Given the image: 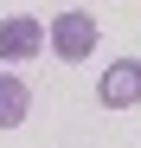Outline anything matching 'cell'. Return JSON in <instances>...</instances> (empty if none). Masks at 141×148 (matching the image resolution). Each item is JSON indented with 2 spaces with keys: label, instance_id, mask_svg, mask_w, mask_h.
Returning <instances> with one entry per match:
<instances>
[{
  "label": "cell",
  "instance_id": "obj_1",
  "mask_svg": "<svg viewBox=\"0 0 141 148\" xmlns=\"http://www.w3.org/2000/svg\"><path fill=\"white\" fill-rule=\"evenodd\" d=\"M45 45H52L64 64H77V58L96 52V19H90V13H58L52 32H45Z\"/></svg>",
  "mask_w": 141,
  "mask_h": 148
},
{
  "label": "cell",
  "instance_id": "obj_2",
  "mask_svg": "<svg viewBox=\"0 0 141 148\" xmlns=\"http://www.w3.org/2000/svg\"><path fill=\"white\" fill-rule=\"evenodd\" d=\"M96 97H103L109 110H135V103H141V58H115V64L103 71Z\"/></svg>",
  "mask_w": 141,
  "mask_h": 148
},
{
  "label": "cell",
  "instance_id": "obj_3",
  "mask_svg": "<svg viewBox=\"0 0 141 148\" xmlns=\"http://www.w3.org/2000/svg\"><path fill=\"white\" fill-rule=\"evenodd\" d=\"M45 52V26L26 13H13V19H0V58H32Z\"/></svg>",
  "mask_w": 141,
  "mask_h": 148
},
{
  "label": "cell",
  "instance_id": "obj_4",
  "mask_svg": "<svg viewBox=\"0 0 141 148\" xmlns=\"http://www.w3.org/2000/svg\"><path fill=\"white\" fill-rule=\"evenodd\" d=\"M26 110H32V90L19 84V77H7V71H0V129H19V122H26Z\"/></svg>",
  "mask_w": 141,
  "mask_h": 148
}]
</instances>
